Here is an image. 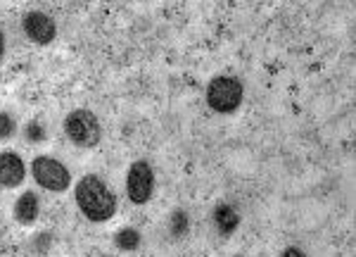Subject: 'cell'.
<instances>
[{"label":"cell","mask_w":356,"mask_h":257,"mask_svg":"<svg viewBox=\"0 0 356 257\" xmlns=\"http://www.w3.org/2000/svg\"><path fill=\"white\" fill-rule=\"evenodd\" d=\"M214 221H216V228H219L221 236H228V233H233L235 228H238L240 217L231 205H219V208L214 210Z\"/></svg>","instance_id":"cell-8"},{"label":"cell","mask_w":356,"mask_h":257,"mask_svg":"<svg viewBox=\"0 0 356 257\" xmlns=\"http://www.w3.org/2000/svg\"><path fill=\"white\" fill-rule=\"evenodd\" d=\"M76 203L90 221H107L117 210L114 193L95 176H86L76 184Z\"/></svg>","instance_id":"cell-1"},{"label":"cell","mask_w":356,"mask_h":257,"mask_svg":"<svg viewBox=\"0 0 356 257\" xmlns=\"http://www.w3.org/2000/svg\"><path fill=\"white\" fill-rule=\"evenodd\" d=\"M26 136H29L31 141H41V139H43L41 124H29V127H26Z\"/></svg>","instance_id":"cell-13"},{"label":"cell","mask_w":356,"mask_h":257,"mask_svg":"<svg viewBox=\"0 0 356 257\" xmlns=\"http://www.w3.org/2000/svg\"><path fill=\"white\" fill-rule=\"evenodd\" d=\"M15 215L19 221H24V224H31L33 219H36L38 215V200L33 193H24L19 200H17V208H15Z\"/></svg>","instance_id":"cell-9"},{"label":"cell","mask_w":356,"mask_h":257,"mask_svg":"<svg viewBox=\"0 0 356 257\" xmlns=\"http://www.w3.org/2000/svg\"><path fill=\"white\" fill-rule=\"evenodd\" d=\"M152 186H154V174L147 162H134L126 176V193H129L131 203L143 205L147 203L152 196Z\"/></svg>","instance_id":"cell-5"},{"label":"cell","mask_w":356,"mask_h":257,"mask_svg":"<svg viewBox=\"0 0 356 257\" xmlns=\"http://www.w3.org/2000/svg\"><path fill=\"white\" fill-rule=\"evenodd\" d=\"M5 53V36H3V31H0V57H3Z\"/></svg>","instance_id":"cell-15"},{"label":"cell","mask_w":356,"mask_h":257,"mask_svg":"<svg viewBox=\"0 0 356 257\" xmlns=\"http://www.w3.org/2000/svg\"><path fill=\"white\" fill-rule=\"evenodd\" d=\"M138 243H140V233H138L136 228H122V231L117 233V245L122 250H134L138 248Z\"/></svg>","instance_id":"cell-10"},{"label":"cell","mask_w":356,"mask_h":257,"mask_svg":"<svg viewBox=\"0 0 356 257\" xmlns=\"http://www.w3.org/2000/svg\"><path fill=\"white\" fill-rule=\"evenodd\" d=\"M188 228V221H186V215L183 212H176L174 215V226H171V231L176 233V236H181L183 231Z\"/></svg>","instance_id":"cell-12"},{"label":"cell","mask_w":356,"mask_h":257,"mask_svg":"<svg viewBox=\"0 0 356 257\" xmlns=\"http://www.w3.org/2000/svg\"><path fill=\"white\" fill-rule=\"evenodd\" d=\"M65 131H67L69 141L83 148H93L95 143L100 141V122H97L95 114L88 110H74L69 114L65 122Z\"/></svg>","instance_id":"cell-3"},{"label":"cell","mask_w":356,"mask_h":257,"mask_svg":"<svg viewBox=\"0 0 356 257\" xmlns=\"http://www.w3.org/2000/svg\"><path fill=\"white\" fill-rule=\"evenodd\" d=\"M15 134V122L8 112H0V139H8Z\"/></svg>","instance_id":"cell-11"},{"label":"cell","mask_w":356,"mask_h":257,"mask_svg":"<svg viewBox=\"0 0 356 257\" xmlns=\"http://www.w3.org/2000/svg\"><path fill=\"white\" fill-rule=\"evenodd\" d=\"M24 31L31 41L36 43H50L55 38V22L43 13H29L24 20Z\"/></svg>","instance_id":"cell-6"},{"label":"cell","mask_w":356,"mask_h":257,"mask_svg":"<svg viewBox=\"0 0 356 257\" xmlns=\"http://www.w3.org/2000/svg\"><path fill=\"white\" fill-rule=\"evenodd\" d=\"M24 179V162L15 153H0V186H17Z\"/></svg>","instance_id":"cell-7"},{"label":"cell","mask_w":356,"mask_h":257,"mask_svg":"<svg viewBox=\"0 0 356 257\" xmlns=\"http://www.w3.org/2000/svg\"><path fill=\"white\" fill-rule=\"evenodd\" d=\"M280 257H307V255H304L302 250H297V248H285Z\"/></svg>","instance_id":"cell-14"},{"label":"cell","mask_w":356,"mask_h":257,"mask_svg":"<svg viewBox=\"0 0 356 257\" xmlns=\"http://www.w3.org/2000/svg\"><path fill=\"white\" fill-rule=\"evenodd\" d=\"M31 171L33 179L48 191H67L69 184H72V176L65 169V164L53 157H36L31 164Z\"/></svg>","instance_id":"cell-4"},{"label":"cell","mask_w":356,"mask_h":257,"mask_svg":"<svg viewBox=\"0 0 356 257\" xmlns=\"http://www.w3.org/2000/svg\"><path fill=\"white\" fill-rule=\"evenodd\" d=\"M207 102L216 112H233L243 102V84L235 77H216L207 86Z\"/></svg>","instance_id":"cell-2"}]
</instances>
